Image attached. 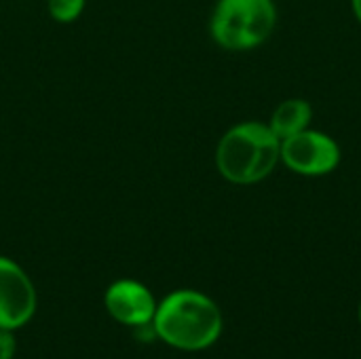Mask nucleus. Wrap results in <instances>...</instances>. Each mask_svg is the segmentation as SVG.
<instances>
[{"label":"nucleus","mask_w":361,"mask_h":359,"mask_svg":"<svg viewBox=\"0 0 361 359\" xmlns=\"http://www.w3.org/2000/svg\"><path fill=\"white\" fill-rule=\"evenodd\" d=\"M157 339L180 351L209 349L222 334L220 307L199 290H176L159 305L152 320Z\"/></svg>","instance_id":"1"},{"label":"nucleus","mask_w":361,"mask_h":359,"mask_svg":"<svg viewBox=\"0 0 361 359\" xmlns=\"http://www.w3.org/2000/svg\"><path fill=\"white\" fill-rule=\"evenodd\" d=\"M36 288L27 273L11 258L0 256V328L19 330L36 313Z\"/></svg>","instance_id":"5"},{"label":"nucleus","mask_w":361,"mask_h":359,"mask_svg":"<svg viewBox=\"0 0 361 359\" xmlns=\"http://www.w3.org/2000/svg\"><path fill=\"white\" fill-rule=\"evenodd\" d=\"M104 305L114 322L129 328H137L152 324L159 303L142 281L118 279L108 286L104 294Z\"/></svg>","instance_id":"6"},{"label":"nucleus","mask_w":361,"mask_h":359,"mask_svg":"<svg viewBox=\"0 0 361 359\" xmlns=\"http://www.w3.org/2000/svg\"><path fill=\"white\" fill-rule=\"evenodd\" d=\"M87 0H47V8L57 23H72L85 11Z\"/></svg>","instance_id":"8"},{"label":"nucleus","mask_w":361,"mask_h":359,"mask_svg":"<svg viewBox=\"0 0 361 359\" xmlns=\"http://www.w3.org/2000/svg\"><path fill=\"white\" fill-rule=\"evenodd\" d=\"M277 19L275 0H218L209 17V36L224 51L245 53L273 36Z\"/></svg>","instance_id":"3"},{"label":"nucleus","mask_w":361,"mask_h":359,"mask_svg":"<svg viewBox=\"0 0 361 359\" xmlns=\"http://www.w3.org/2000/svg\"><path fill=\"white\" fill-rule=\"evenodd\" d=\"M357 317H360V324H361V303H360V311H357Z\"/></svg>","instance_id":"11"},{"label":"nucleus","mask_w":361,"mask_h":359,"mask_svg":"<svg viewBox=\"0 0 361 359\" xmlns=\"http://www.w3.org/2000/svg\"><path fill=\"white\" fill-rule=\"evenodd\" d=\"M313 116H315V112H313V104L309 99L288 97L281 104H277V108L273 110V114L267 123L279 140H286L290 135H296V133L309 129L313 123Z\"/></svg>","instance_id":"7"},{"label":"nucleus","mask_w":361,"mask_h":359,"mask_svg":"<svg viewBox=\"0 0 361 359\" xmlns=\"http://www.w3.org/2000/svg\"><path fill=\"white\" fill-rule=\"evenodd\" d=\"M17 351V336L15 330L0 328V359H13Z\"/></svg>","instance_id":"9"},{"label":"nucleus","mask_w":361,"mask_h":359,"mask_svg":"<svg viewBox=\"0 0 361 359\" xmlns=\"http://www.w3.org/2000/svg\"><path fill=\"white\" fill-rule=\"evenodd\" d=\"M351 11H353L355 19L361 23V0H351Z\"/></svg>","instance_id":"10"},{"label":"nucleus","mask_w":361,"mask_h":359,"mask_svg":"<svg viewBox=\"0 0 361 359\" xmlns=\"http://www.w3.org/2000/svg\"><path fill=\"white\" fill-rule=\"evenodd\" d=\"M343 148L330 133L309 127L281 140V165L302 178H324L338 169Z\"/></svg>","instance_id":"4"},{"label":"nucleus","mask_w":361,"mask_h":359,"mask_svg":"<svg viewBox=\"0 0 361 359\" xmlns=\"http://www.w3.org/2000/svg\"><path fill=\"white\" fill-rule=\"evenodd\" d=\"M216 169L235 186H252L281 165V140L269 123L241 121L233 125L216 146Z\"/></svg>","instance_id":"2"}]
</instances>
